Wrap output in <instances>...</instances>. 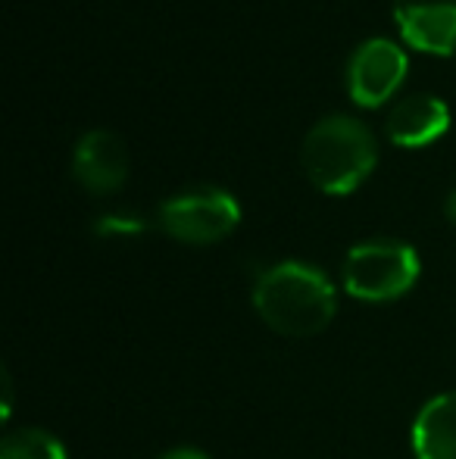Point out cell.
<instances>
[{
    "label": "cell",
    "instance_id": "obj_10",
    "mask_svg": "<svg viewBox=\"0 0 456 459\" xmlns=\"http://www.w3.org/2000/svg\"><path fill=\"white\" fill-rule=\"evenodd\" d=\"M0 459H66V447L50 431L22 429L0 441Z\"/></svg>",
    "mask_w": 456,
    "mask_h": 459
},
{
    "label": "cell",
    "instance_id": "obj_7",
    "mask_svg": "<svg viewBox=\"0 0 456 459\" xmlns=\"http://www.w3.org/2000/svg\"><path fill=\"white\" fill-rule=\"evenodd\" d=\"M73 176L91 194H113L128 178V151L125 141L107 128H94L75 144Z\"/></svg>",
    "mask_w": 456,
    "mask_h": 459
},
{
    "label": "cell",
    "instance_id": "obj_6",
    "mask_svg": "<svg viewBox=\"0 0 456 459\" xmlns=\"http://www.w3.org/2000/svg\"><path fill=\"white\" fill-rule=\"evenodd\" d=\"M394 19L407 44L426 54H456V0H394Z\"/></svg>",
    "mask_w": 456,
    "mask_h": 459
},
{
    "label": "cell",
    "instance_id": "obj_3",
    "mask_svg": "<svg viewBox=\"0 0 456 459\" xmlns=\"http://www.w3.org/2000/svg\"><path fill=\"white\" fill-rule=\"evenodd\" d=\"M419 254L407 241L375 238L363 241L347 254L344 288L366 303H388L403 297L419 278Z\"/></svg>",
    "mask_w": 456,
    "mask_h": 459
},
{
    "label": "cell",
    "instance_id": "obj_4",
    "mask_svg": "<svg viewBox=\"0 0 456 459\" xmlns=\"http://www.w3.org/2000/svg\"><path fill=\"white\" fill-rule=\"evenodd\" d=\"M241 222V206L222 187H194L159 206V225L185 244H213L228 238Z\"/></svg>",
    "mask_w": 456,
    "mask_h": 459
},
{
    "label": "cell",
    "instance_id": "obj_2",
    "mask_svg": "<svg viewBox=\"0 0 456 459\" xmlns=\"http://www.w3.org/2000/svg\"><path fill=\"white\" fill-rule=\"evenodd\" d=\"M300 163L323 194H350L372 176L378 147L372 132L350 116H325L306 132Z\"/></svg>",
    "mask_w": 456,
    "mask_h": 459
},
{
    "label": "cell",
    "instance_id": "obj_1",
    "mask_svg": "<svg viewBox=\"0 0 456 459\" xmlns=\"http://www.w3.org/2000/svg\"><path fill=\"white\" fill-rule=\"evenodd\" d=\"M254 307L285 338H316L338 313L335 284L310 263H275L254 284Z\"/></svg>",
    "mask_w": 456,
    "mask_h": 459
},
{
    "label": "cell",
    "instance_id": "obj_12",
    "mask_svg": "<svg viewBox=\"0 0 456 459\" xmlns=\"http://www.w3.org/2000/svg\"><path fill=\"white\" fill-rule=\"evenodd\" d=\"M159 459H210L203 450H194V447H178V450H169V454H163Z\"/></svg>",
    "mask_w": 456,
    "mask_h": 459
},
{
    "label": "cell",
    "instance_id": "obj_5",
    "mask_svg": "<svg viewBox=\"0 0 456 459\" xmlns=\"http://www.w3.org/2000/svg\"><path fill=\"white\" fill-rule=\"evenodd\" d=\"M407 79V54L388 38H369L347 63V88L359 107H382Z\"/></svg>",
    "mask_w": 456,
    "mask_h": 459
},
{
    "label": "cell",
    "instance_id": "obj_11",
    "mask_svg": "<svg viewBox=\"0 0 456 459\" xmlns=\"http://www.w3.org/2000/svg\"><path fill=\"white\" fill-rule=\"evenodd\" d=\"M94 231L100 238H132L144 231V222L138 216H122V212H110V216H100L94 222Z\"/></svg>",
    "mask_w": 456,
    "mask_h": 459
},
{
    "label": "cell",
    "instance_id": "obj_8",
    "mask_svg": "<svg viewBox=\"0 0 456 459\" xmlns=\"http://www.w3.org/2000/svg\"><path fill=\"white\" fill-rule=\"evenodd\" d=\"M384 128L397 147H426L451 128V109L434 94H409L391 109Z\"/></svg>",
    "mask_w": 456,
    "mask_h": 459
},
{
    "label": "cell",
    "instance_id": "obj_13",
    "mask_svg": "<svg viewBox=\"0 0 456 459\" xmlns=\"http://www.w3.org/2000/svg\"><path fill=\"white\" fill-rule=\"evenodd\" d=\"M444 212H447V219H451V222L456 225V187L451 194H447V204H444Z\"/></svg>",
    "mask_w": 456,
    "mask_h": 459
},
{
    "label": "cell",
    "instance_id": "obj_9",
    "mask_svg": "<svg viewBox=\"0 0 456 459\" xmlns=\"http://www.w3.org/2000/svg\"><path fill=\"white\" fill-rule=\"evenodd\" d=\"M409 441L416 459H456V391L438 394L422 406Z\"/></svg>",
    "mask_w": 456,
    "mask_h": 459
}]
</instances>
